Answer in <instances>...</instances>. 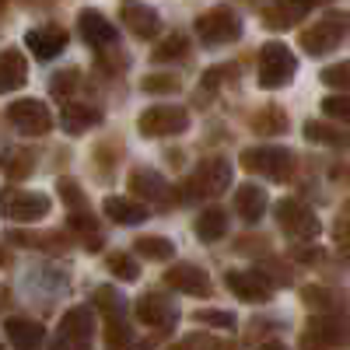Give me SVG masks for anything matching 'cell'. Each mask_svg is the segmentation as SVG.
Returning a JSON list of instances; mask_svg holds the SVG:
<instances>
[{
	"label": "cell",
	"instance_id": "cell-34",
	"mask_svg": "<svg viewBox=\"0 0 350 350\" xmlns=\"http://www.w3.org/2000/svg\"><path fill=\"white\" fill-rule=\"evenodd\" d=\"M140 88L148 95H172V92H179V77H172V74H151V77H144Z\"/></svg>",
	"mask_w": 350,
	"mask_h": 350
},
{
	"label": "cell",
	"instance_id": "cell-36",
	"mask_svg": "<svg viewBox=\"0 0 350 350\" xmlns=\"http://www.w3.org/2000/svg\"><path fill=\"white\" fill-rule=\"evenodd\" d=\"M95 305L105 308L109 315H120L123 312V295H120V291H112V287H98L95 291Z\"/></svg>",
	"mask_w": 350,
	"mask_h": 350
},
{
	"label": "cell",
	"instance_id": "cell-2",
	"mask_svg": "<svg viewBox=\"0 0 350 350\" xmlns=\"http://www.w3.org/2000/svg\"><path fill=\"white\" fill-rule=\"evenodd\" d=\"M196 39L203 46H228L242 39V18L231 8H211L196 18Z\"/></svg>",
	"mask_w": 350,
	"mask_h": 350
},
{
	"label": "cell",
	"instance_id": "cell-19",
	"mask_svg": "<svg viewBox=\"0 0 350 350\" xmlns=\"http://www.w3.org/2000/svg\"><path fill=\"white\" fill-rule=\"evenodd\" d=\"M130 189H133L137 196H144V203H148V200L165 203L168 193H172L168 179H165L161 172H154V168H133V172H130Z\"/></svg>",
	"mask_w": 350,
	"mask_h": 350
},
{
	"label": "cell",
	"instance_id": "cell-40",
	"mask_svg": "<svg viewBox=\"0 0 350 350\" xmlns=\"http://www.w3.org/2000/svg\"><path fill=\"white\" fill-rule=\"evenodd\" d=\"M333 239H336V252L343 256V262L350 267V221H336Z\"/></svg>",
	"mask_w": 350,
	"mask_h": 350
},
{
	"label": "cell",
	"instance_id": "cell-23",
	"mask_svg": "<svg viewBox=\"0 0 350 350\" xmlns=\"http://www.w3.org/2000/svg\"><path fill=\"white\" fill-rule=\"evenodd\" d=\"M28 81V64L18 49H4L0 53V95L18 92V88Z\"/></svg>",
	"mask_w": 350,
	"mask_h": 350
},
{
	"label": "cell",
	"instance_id": "cell-18",
	"mask_svg": "<svg viewBox=\"0 0 350 350\" xmlns=\"http://www.w3.org/2000/svg\"><path fill=\"white\" fill-rule=\"evenodd\" d=\"M77 28H81L84 42L95 46V49H109V46L116 42V25H112L102 11H81Z\"/></svg>",
	"mask_w": 350,
	"mask_h": 350
},
{
	"label": "cell",
	"instance_id": "cell-3",
	"mask_svg": "<svg viewBox=\"0 0 350 350\" xmlns=\"http://www.w3.org/2000/svg\"><path fill=\"white\" fill-rule=\"evenodd\" d=\"M49 196L46 193H28V189H4L0 193V217L8 221H21V224H32L42 221L49 214Z\"/></svg>",
	"mask_w": 350,
	"mask_h": 350
},
{
	"label": "cell",
	"instance_id": "cell-16",
	"mask_svg": "<svg viewBox=\"0 0 350 350\" xmlns=\"http://www.w3.org/2000/svg\"><path fill=\"white\" fill-rule=\"evenodd\" d=\"M25 46L32 49V56H39V60H53V56H60L67 49V32L60 25H42V28H32V32L25 36Z\"/></svg>",
	"mask_w": 350,
	"mask_h": 350
},
{
	"label": "cell",
	"instance_id": "cell-24",
	"mask_svg": "<svg viewBox=\"0 0 350 350\" xmlns=\"http://www.w3.org/2000/svg\"><path fill=\"white\" fill-rule=\"evenodd\" d=\"M4 333H8V340H11L14 347H39V343L46 340V329H42L39 323H32V319H21V315L8 319Z\"/></svg>",
	"mask_w": 350,
	"mask_h": 350
},
{
	"label": "cell",
	"instance_id": "cell-7",
	"mask_svg": "<svg viewBox=\"0 0 350 350\" xmlns=\"http://www.w3.org/2000/svg\"><path fill=\"white\" fill-rule=\"evenodd\" d=\"M242 168L267 175V179H287L295 168V154L287 148H245L242 151Z\"/></svg>",
	"mask_w": 350,
	"mask_h": 350
},
{
	"label": "cell",
	"instance_id": "cell-5",
	"mask_svg": "<svg viewBox=\"0 0 350 350\" xmlns=\"http://www.w3.org/2000/svg\"><path fill=\"white\" fill-rule=\"evenodd\" d=\"M347 28H350V14H329L323 21H315L312 28H305L301 46H305L308 56H326V53H333L343 42Z\"/></svg>",
	"mask_w": 350,
	"mask_h": 350
},
{
	"label": "cell",
	"instance_id": "cell-8",
	"mask_svg": "<svg viewBox=\"0 0 350 350\" xmlns=\"http://www.w3.org/2000/svg\"><path fill=\"white\" fill-rule=\"evenodd\" d=\"M186 196H221L231 186V161L228 158H207L186 183Z\"/></svg>",
	"mask_w": 350,
	"mask_h": 350
},
{
	"label": "cell",
	"instance_id": "cell-33",
	"mask_svg": "<svg viewBox=\"0 0 350 350\" xmlns=\"http://www.w3.org/2000/svg\"><path fill=\"white\" fill-rule=\"evenodd\" d=\"M323 84L336 88V92H350V60H340L323 70Z\"/></svg>",
	"mask_w": 350,
	"mask_h": 350
},
{
	"label": "cell",
	"instance_id": "cell-14",
	"mask_svg": "<svg viewBox=\"0 0 350 350\" xmlns=\"http://www.w3.org/2000/svg\"><path fill=\"white\" fill-rule=\"evenodd\" d=\"M120 18H123V25L137 39H154L161 32V14L154 8H148V4H140V0H123Z\"/></svg>",
	"mask_w": 350,
	"mask_h": 350
},
{
	"label": "cell",
	"instance_id": "cell-22",
	"mask_svg": "<svg viewBox=\"0 0 350 350\" xmlns=\"http://www.w3.org/2000/svg\"><path fill=\"white\" fill-rule=\"evenodd\" d=\"M102 211H105V217L109 221H116V224H144L151 214H148V203H140V200H126V196H105V203H102Z\"/></svg>",
	"mask_w": 350,
	"mask_h": 350
},
{
	"label": "cell",
	"instance_id": "cell-6",
	"mask_svg": "<svg viewBox=\"0 0 350 350\" xmlns=\"http://www.w3.org/2000/svg\"><path fill=\"white\" fill-rule=\"evenodd\" d=\"M137 130L144 137H175L189 130V112L183 105H151L148 112H140Z\"/></svg>",
	"mask_w": 350,
	"mask_h": 350
},
{
	"label": "cell",
	"instance_id": "cell-42",
	"mask_svg": "<svg viewBox=\"0 0 350 350\" xmlns=\"http://www.w3.org/2000/svg\"><path fill=\"white\" fill-rule=\"evenodd\" d=\"M183 347H221V340H214V336H203V333H196V336H186V340H183Z\"/></svg>",
	"mask_w": 350,
	"mask_h": 350
},
{
	"label": "cell",
	"instance_id": "cell-13",
	"mask_svg": "<svg viewBox=\"0 0 350 350\" xmlns=\"http://www.w3.org/2000/svg\"><path fill=\"white\" fill-rule=\"evenodd\" d=\"M329 0H273V4L262 11V25L280 32V28H295L298 18H305L312 8H326Z\"/></svg>",
	"mask_w": 350,
	"mask_h": 350
},
{
	"label": "cell",
	"instance_id": "cell-1",
	"mask_svg": "<svg viewBox=\"0 0 350 350\" xmlns=\"http://www.w3.org/2000/svg\"><path fill=\"white\" fill-rule=\"evenodd\" d=\"M295 70H298V56L284 42H267L259 49V88H267V92L284 88V84H291Z\"/></svg>",
	"mask_w": 350,
	"mask_h": 350
},
{
	"label": "cell",
	"instance_id": "cell-15",
	"mask_svg": "<svg viewBox=\"0 0 350 350\" xmlns=\"http://www.w3.org/2000/svg\"><path fill=\"white\" fill-rule=\"evenodd\" d=\"M165 284H168L172 291L196 295V298H207V295H211V277H207V270L193 267V262H175L172 270H165Z\"/></svg>",
	"mask_w": 350,
	"mask_h": 350
},
{
	"label": "cell",
	"instance_id": "cell-12",
	"mask_svg": "<svg viewBox=\"0 0 350 350\" xmlns=\"http://www.w3.org/2000/svg\"><path fill=\"white\" fill-rule=\"evenodd\" d=\"M92 336H95V312L88 305H77L60 319V336H56V343L60 347H88Z\"/></svg>",
	"mask_w": 350,
	"mask_h": 350
},
{
	"label": "cell",
	"instance_id": "cell-9",
	"mask_svg": "<svg viewBox=\"0 0 350 350\" xmlns=\"http://www.w3.org/2000/svg\"><path fill=\"white\" fill-rule=\"evenodd\" d=\"M8 120H11V126H14V130H21V133H28V137H42V133H49V130H53V112H49V105H46V102H39V98H21V102H11Z\"/></svg>",
	"mask_w": 350,
	"mask_h": 350
},
{
	"label": "cell",
	"instance_id": "cell-29",
	"mask_svg": "<svg viewBox=\"0 0 350 350\" xmlns=\"http://www.w3.org/2000/svg\"><path fill=\"white\" fill-rule=\"evenodd\" d=\"M0 165H4L8 179H25V175L36 168V161H32V154H28V151H8L4 158H0Z\"/></svg>",
	"mask_w": 350,
	"mask_h": 350
},
{
	"label": "cell",
	"instance_id": "cell-10",
	"mask_svg": "<svg viewBox=\"0 0 350 350\" xmlns=\"http://www.w3.org/2000/svg\"><path fill=\"white\" fill-rule=\"evenodd\" d=\"M137 319L151 329H172L179 323V305L165 295H158V291H148V295L137 298Z\"/></svg>",
	"mask_w": 350,
	"mask_h": 350
},
{
	"label": "cell",
	"instance_id": "cell-38",
	"mask_svg": "<svg viewBox=\"0 0 350 350\" xmlns=\"http://www.w3.org/2000/svg\"><path fill=\"white\" fill-rule=\"evenodd\" d=\"M193 319H196V323H211V326H217V329H221V326H228V329L235 326V315H231V312H214V308H200Z\"/></svg>",
	"mask_w": 350,
	"mask_h": 350
},
{
	"label": "cell",
	"instance_id": "cell-27",
	"mask_svg": "<svg viewBox=\"0 0 350 350\" xmlns=\"http://www.w3.org/2000/svg\"><path fill=\"white\" fill-rule=\"evenodd\" d=\"M305 137L312 144H329V148H350V130H340L333 123H305Z\"/></svg>",
	"mask_w": 350,
	"mask_h": 350
},
{
	"label": "cell",
	"instance_id": "cell-32",
	"mask_svg": "<svg viewBox=\"0 0 350 350\" xmlns=\"http://www.w3.org/2000/svg\"><path fill=\"white\" fill-rule=\"evenodd\" d=\"M323 112L329 116V120H336V123H350V95H326L323 98Z\"/></svg>",
	"mask_w": 350,
	"mask_h": 350
},
{
	"label": "cell",
	"instance_id": "cell-41",
	"mask_svg": "<svg viewBox=\"0 0 350 350\" xmlns=\"http://www.w3.org/2000/svg\"><path fill=\"white\" fill-rule=\"evenodd\" d=\"M284 126H287V116H280V112L256 116V130H259V133H280Z\"/></svg>",
	"mask_w": 350,
	"mask_h": 350
},
{
	"label": "cell",
	"instance_id": "cell-25",
	"mask_svg": "<svg viewBox=\"0 0 350 350\" xmlns=\"http://www.w3.org/2000/svg\"><path fill=\"white\" fill-rule=\"evenodd\" d=\"M340 340H347V326L336 323V319H315V323H308V333L301 336L305 347H326Z\"/></svg>",
	"mask_w": 350,
	"mask_h": 350
},
{
	"label": "cell",
	"instance_id": "cell-21",
	"mask_svg": "<svg viewBox=\"0 0 350 350\" xmlns=\"http://www.w3.org/2000/svg\"><path fill=\"white\" fill-rule=\"evenodd\" d=\"M301 301H305V308H312L319 315H336V312H343L350 305V298L343 295V291H333V287H323V284L305 287L301 291Z\"/></svg>",
	"mask_w": 350,
	"mask_h": 350
},
{
	"label": "cell",
	"instance_id": "cell-11",
	"mask_svg": "<svg viewBox=\"0 0 350 350\" xmlns=\"http://www.w3.org/2000/svg\"><path fill=\"white\" fill-rule=\"evenodd\" d=\"M224 284H228V291L239 301H249V305H262V301H270V295H273L270 280L262 277L259 270H228Z\"/></svg>",
	"mask_w": 350,
	"mask_h": 350
},
{
	"label": "cell",
	"instance_id": "cell-28",
	"mask_svg": "<svg viewBox=\"0 0 350 350\" xmlns=\"http://www.w3.org/2000/svg\"><path fill=\"white\" fill-rule=\"evenodd\" d=\"M133 249H137V256L154 259V262H168V259L175 256V242H168V239H161V235H140Z\"/></svg>",
	"mask_w": 350,
	"mask_h": 350
},
{
	"label": "cell",
	"instance_id": "cell-35",
	"mask_svg": "<svg viewBox=\"0 0 350 350\" xmlns=\"http://www.w3.org/2000/svg\"><path fill=\"white\" fill-rule=\"evenodd\" d=\"M77 81H81V70H64V74H56L53 81H49V92L56 95V98H67L70 92H74V88H77Z\"/></svg>",
	"mask_w": 350,
	"mask_h": 350
},
{
	"label": "cell",
	"instance_id": "cell-4",
	"mask_svg": "<svg viewBox=\"0 0 350 350\" xmlns=\"http://www.w3.org/2000/svg\"><path fill=\"white\" fill-rule=\"evenodd\" d=\"M277 224H280L284 235H291L295 242H312V239H319V231H323V224L312 214V207H305L301 200H280L277 203Z\"/></svg>",
	"mask_w": 350,
	"mask_h": 350
},
{
	"label": "cell",
	"instance_id": "cell-26",
	"mask_svg": "<svg viewBox=\"0 0 350 350\" xmlns=\"http://www.w3.org/2000/svg\"><path fill=\"white\" fill-rule=\"evenodd\" d=\"M224 231H228V214H224L221 207H211V211H203V214L196 217V235H200V242H221Z\"/></svg>",
	"mask_w": 350,
	"mask_h": 350
},
{
	"label": "cell",
	"instance_id": "cell-17",
	"mask_svg": "<svg viewBox=\"0 0 350 350\" xmlns=\"http://www.w3.org/2000/svg\"><path fill=\"white\" fill-rule=\"evenodd\" d=\"M98 123H102V109L92 105V102H67L60 109V126L70 137H81V133H88V130L98 126Z\"/></svg>",
	"mask_w": 350,
	"mask_h": 350
},
{
	"label": "cell",
	"instance_id": "cell-37",
	"mask_svg": "<svg viewBox=\"0 0 350 350\" xmlns=\"http://www.w3.org/2000/svg\"><path fill=\"white\" fill-rule=\"evenodd\" d=\"M105 343H109V347H130V343H133V333L112 315V319H109V329H105Z\"/></svg>",
	"mask_w": 350,
	"mask_h": 350
},
{
	"label": "cell",
	"instance_id": "cell-31",
	"mask_svg": "<svg viewBox=\"0 0 350 350\" xmlns=\"http://www.w3.org/2000/svg\"><path fill=\"white\" fill-rule=\"evenodd\" d=\"M109 270L120 277V280H126V284H133L137 277H140V267H137V259L133 256H126V252H116V256H109Z\"/></svg>",
	"mask_w": 350,
	"mask_h": 350
},
{
	"label": "cell",
	"instance_id": "cell-43",
	"mask_svg": "<svg viewBox=\"0 0 350 350\" xmlns=\"http://www.w3.org/2000/svg\"><path fill=\"white\" fill-rule=\"evenodd\" d=\"M0 8H4V0H0Z\"/></svg>",
	"mask_w": 350,
	"mask_h": 350
},
{
	"label": "cell",
	"instance_id": "cell-39",
	"mask_svg": "<svg viewBox=\"0 0 350 350\" xmlns=\"http://www.w3.org/2000/svg\"><path fill=\"white\" fill-rule=\"evenodd\" d=\"M60 196L67 200V207H70V211L88 207V200H84V193L77 189V183H74V179H60Z\"/></svg>",
	"mask_w": 350,
	"mask_h": 350
},
{
	"label": "cell",
	"instance_id": "cell-30",
	"mask_svg": "<svg viewBox=\"0 0 350 350\" xmlns=\"http://www.w3.org/2000/svg\"><path fill=\"white\" fill-rule=\"evenodd\" d=\"M189 53V42L186 36H168L151 56H154V64H168V60H183V56Z\"/></svg>",
	"mask_w": 350,
	"mask_h": 350
},
{
	"label": "cell",
	"instance_id": "cell-20",
	"mask_svg": "<svg viewBox=\"0 0 350 350\" xmlns=\"http://www.w3.org/2000/svg\"><path fill=\"white\" fill-rule=\"evenodd\" d=\"M267 207H270V196H267V189H262V186L245 183V186L235 189V214H239L242 221L256 224L262 214H267Z\"/></svg>",
	"mask_w": 350,
	"mask_h": 350
}]
</instances>
